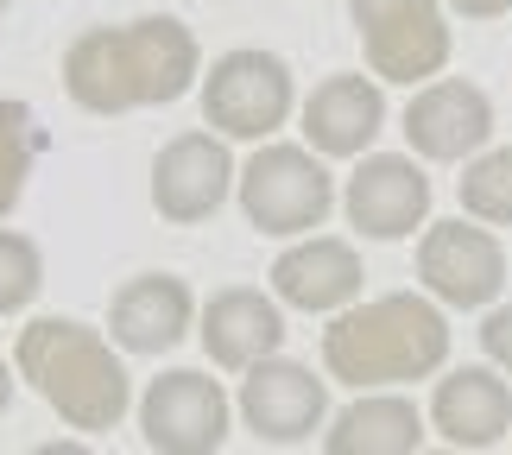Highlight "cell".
<instances>
[{"label": "cell", "mask_w": 512, "mask_h": 455, "mask_svg": "<svg viewBox=\"0 0 512 455\" xmlns=\"http://www.w3.org/2000/svg\"><path fill=\"white\" fill-rule=\"evenodd\" d=\"M424 443V411L405 392H361L329 418V455H418Z\"/></svg>", "instance_id": "ac0fdd59"}, {"label": "cell", "mask_w": 512, "mask_h": 455, "mask_svg": "<svg viewBox=\"0 0 512 455\" xmlns=\"http://www.w3.org/2000/svg\"><path fill=\"white\" fill-rule=\"evenodd\" d=\"M462 19H500V13H512V0H449Z\"/></svg>", "instance_id": "603a6c76"}, {"label": "cell", "mask_w": 512, "mask_h": 455, "mask_svg": "<svg viewBox=\"0 0 512 455\" xmlns=\"http://www.w3.org/2000/svg\"><path fill=\"white\" fill-rule=\"evenodd\" d=\"M228 392L203 367H171L140 392V437L152 455H215L228 443Z\"/></svg>", "instance_id": "52a82bcc"}, {"label": "cell", "mask_w": 512, "mask_h": 455, "mask_svg": "<svg viewBox=\"0 0 512 455\" xmlns=\"http://www.w3.org/2000/svg\"><path fill=\"white\" fill-rule=\"evenodd\" d=\"M234 196H241L247 222L260 234H310L329 222L336 209V177L323 171V158L310 146H285V140H266L260 152L234 171Z\"/></svg>", "instance_id": "277c9868"}, {"label": "cell", "mask_w": 512, "mask_h": 455, "mask_svg": "<svg viewBox=\"0 0 512 455\" xmlns=\"http://www.w3.org/2000/svg\"><path fill=\"white\" fill-rule=\"evenodd\" d=\"M26 455H95L89 443H76V437H57V443H38V449H26Z\"/></svg>", "instance_id": "cb8c5ba5"}, {"label": "cell", "mask_w": 512, "mask_h": 455, "mask_svg": "<svg viewBox=\"0 0 512 455\" xmlns=\"http://www.w3.org/2000/svg\"><path fill=\"white\" fill-rule=\"evenodd\" d=\"M361 253H354L348 241H336V234H310V241L285 247L279 260H272V298L291 304V310H348L354 298H361Z\"/></svg>", "instance_id": "9a60e30c"}, {"label": "cell", "mask_w": 512, "mask_h": 455, "mask_svg": "<svg viewBox=\"0 0 512 455\" xmlns=\"http://www.w3.org/2000/svg\"><path fill=\"white\" fill-rule=\"evenodd\" d=\"M7 405H13V367L0 361V418H7Z\"/></svg>", "instance_id": "d4e9b609"}, {"label": "cell", "mask_w": 512, "mask_h": 455, "mask_svg": "<svg viewBox=\"0 0 512 455\" xmlns=\"http://www.w3.org/2000/svg\"><path fill=\"white\" fill-rule=\"evenodd\" d=\"M241 418L253 437H266V443H304L310 430H317L329 418V380H317L310 367L298 361H260V367H247V380H241Z\"/></svg>", "instance_id": "7c38bea8"}, {"label": "cell", "mask_w": 512, "mask_h": 455, "mask_svg": "<svg viewBox=\"0 0 512 455\" xmlns=\"http://www.w3.org/2000/svg\"><path fill=\"white\" fill-rule=\"evenodd\" d=\"M342 209L367 241H405L430 215V177H424V165H411V152H373L348 177Z\"/></svg>", "instance_id": "30bf717a"}, {"label": "cell", "mask_w": 512, "mask_h": 455, "mask_svg": "<svg viewBox=\"0 0 512 455\" xmlns=\"http://www.w3.org/2000/svg\"><path fill=\"white\" fill-rule=\"evenodd\" d=\"M13 373L45 399L70 430H114L133 405V380L102 329L76 316H32L19 329Z\"/></svg>", "instance_id": "7a4b0ae2"}, {"label": "cell", "mask_w": 512, "mask_h": 455, "mask_svg": "<svg viewBox=\"0 0 512 455\" xmlns=\"http://www.w3.org/2000/svg\"><path fill=\"white\" fill-rule=\"evenodd\" d=\"M443 361H449V323L418 291H392V298L354 304L323 329L329 380H342L354 392H386V386H405V380H430Z\"/></svg>", "instance_id": "3957f363"}, {"label": "cell", "mask_w": 512, "mask_h": 455, "mask_svg": "<svg viewBox=\"0 0 512 455\" xmlns=\"http://www.w3.org/2000/svg\"><path fill=\"white\" fill-rule=\"evenodd\" d=\"M234 196V158L222 133H177L171 146H159L152 158V209L165 222L190 228V222H209Z\"/></svg>", "instance_id": "9c48e42d"}, {"label": "cell", "mask_w": 512, "mask_h": 455, "mask_svg": "<svg viewBox=\"0 0 512 455\" xmlns=\"http://www.w3.org/2000/svg\"><path fill=\"white\" fill-rule=\"evenodd\" d=\"M45 146H51V133L38 127V114L26 102H13V95H0V222L19 209L26 177H32V165H38Z\"/></svg>", "instance_id": "d6986e66"}, {"label": "cell", "mask_w": 512, "mask_h": 455, "mask_svg": "<svg viewBox=\"0 0 512 455\" xmlns=\"http://www.w3.org/2000/svg\"><path fill=\"white\" fill-rule=\"evenodd\" d=\"M405 140L418 158H437V165H456V158H475L494 140V102L487 89L462 83V76H443V83H424L405 108Z\"/></svg>", "instance_id": "8fae6325"}, {"label": "cell", "mask_w": 512, "mask_h": 455, "mask_svg": "<svg viewBox=\"0 0 512 455\" xmlns=\"http://www.w3.org/2000/svg\"><path fill=\"white\" fill-rule=\"evenodd\" d=\"M0 13H7V0H0Z\"/></svg>", "instance_id": "4316f807"}, {"label": "cell", "mask_w": 512, "mask_h": 455, "mask_svg": "<svg viewBox=\"0 0 512 455\" xmlns=\"http://www.w3.org/2000/svg\"><path fill=\"white\" fill-rule=\"evenodd\" d=\"M190 323H196V298L177 272H140L108 304V342L127 354H165L190 335Z\"/></svg>", "instance_id": "5bb4252c"}, {"label": "cell", "mask_w": 512, "mask_h": 455, "mask_svg": "<svg viewBox=\"0 0 512 455\" xmlns=\"http://www.w3.org/2000/svg\"><path fill=\"white\" fill-rule=\"evenodd\" d=\"M386 127V95L373 76H329L310 89L304 102V140L317 146V158H361Z\"/></svg>", "instance_id": "2e32d148"}, {"label": "cell", "mask_w": 512, "mask_h": 455, "mask_svg": "<svg viewBox=\"0 0 512 455\" xmlns=\"http://www.w3.org/2000/svg\"><path fill=\"white\" fill-rule=\"evenodd\" d=\"M430 424L456 449H494L512 430V386L494 367H456L430 392Z\"/></svg>", "instance_id": "e0dca14e"}, {"label": "cell", "mask_w": 512, "mask_h": 455, "mask_svg": "<svg viewBox=\"0 0 512 455\" xmlns=\"http://www.w3.org/2000/svg\"><path fill=\"white\" fill-rule=\"evenodd\" d=\"M196 335H203L215 367L247 373V367H260L285 348V310H279V298H266V291H253V285H228L203 304Z\"/></svg>", "instance_id": "4fadbf2b"}, {"label": "cell", "mask_w": 512, "mask_h": 455, "mask_svg": "<svg viewBox=\"0 0 512 455\" xmlns=\"http://www.w3.org/2000/svg\"><path fill=\"white\" fill-rule=\"evenodd\" d=\"M462 209L475 222H512V146H494L481 152L475 165L462 171Z\"/></svg>", "instance_id": "ffe728a7"}, {"label": "cell", "mask_w": 512, "mask_h": 455, "mask_svg": "<svg viewBox=\"0 0 512 455\" xmlns=\"http://www.w3.org/2000/svg\"><path fill=\"white\" fill-rule=\"evenodd\" d=\"M418 279L430 304L449 310H487L506 285V247L475 222H430L418 241Z\"/></svg>", "instance_id": "ba28073f"}, {"label": "cell", "mask_w": 512, "mask_h": 455, "mask_svg": "<svg viewBox=\"0 0 512 455\" xmlns=\"http://www.w3.org/2000/svg\"><path fill=\"white\" fill-rule=\"evenodd\" d=\"M196 70H203L196 32L171 13H146L127 26H89L64 51V89L89 114L171 108L196 89Z\"/></svg>", "instance_id": "6da1fadb"}, {"label": "cell", "mask_w": 512, "mask_h": 455, "mask_svg": "<svg viewBox=\"0 0 512 455\" xmlns=\"http://www.w3.org/2000/svg\"><path fill=\"white\" fill-rule=\"evenodd\" d=\"M481 348H487V361H494V367L512 373V304L487 310V323H481Z\"/></svg>", "instance_id": "7402d4cb"}, {"label": "cell", "mask_w": 512, "mask_h": 455, "mask_svg": "<svg viewBox=\"0 0 512 455\" xmlns=\"http://www.w3.org/2000/svg\"><path fill=\"white\" fill-rule=\"evenodd\" d=\"M291 108H298V83H291V64L279 51H222L203 76V127H215L222 140L266 146L291 121Z\"/></svg>", "instance_id": "5b68a950"}, {"label": "cell", "mask_w": 512, "mask_h": 455, "mask_svg": "<svg viewBox=\"0 0 512 455\" xmlns=\"http://www.w3.org/2000/svg\"><path fill=\"white\" fill-rule=\"evenodd\" d=\"M38 291H45V253H38V241L0 228V316L26 310Z\"/></svg>", "instance_id": "44dd1931"}, {"label": "cell", "mask_w": 512, "mask_h": 455, "mask_svg": "<svg viewBox=\"0 0 512 455\" xmlns=\"http://www.w3.org/2000/svg\"><path fill=\"white\" fill-rule=\"evenodd\" d=\"M430 455H462V449H430Z\"/></svg>", "instance_id": "484cf974"}, {"label": "cell", "mask_w": 512, "mask_h": 455, "mask_svg": "<svg viewBox=\"0 0 512 455\" xmlns=\"http://www.w3.org/2000/svg\"><path fill=\"white\" fill-rule=\"evenodd\" d=\"M348 19L361 26L367 70L380 83H430L449 64V19L443 0H348Z\"/></svg>", "instance_id": "8992f818"}]
</instances>
